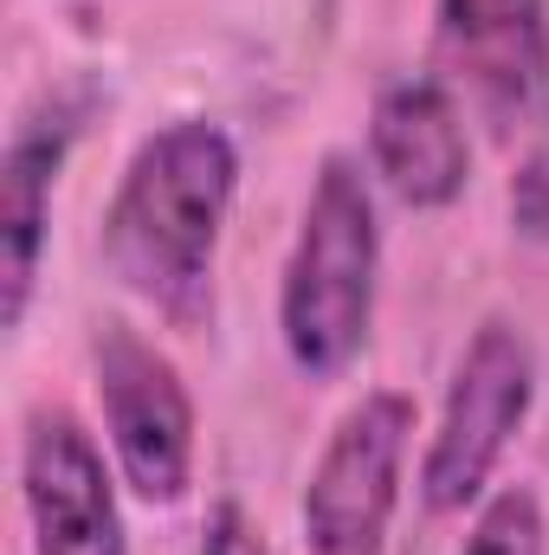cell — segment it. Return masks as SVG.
<instances>
[{
    "mask_svg": "<svg viewBox=\"0 0 549 555\" xmlns=\"http://www.w3.org/2000/svg\"><path fill=\"white\" fill-rule=\"evenodd\" d=\"M78 130H85V104L46 98L7 137V155H0V323L7 330L26 323L46 227H52V188H59V168H65Z\"/></svg>",
    "mask_w": 549,
    "mask_h": 555,
    "instance_id": "cell-8",
    "label": "cell"
},
{
    "mask_svg": "<svg viewBox=\"0 0 549 555\" xmlns=\"http://www.w3.org/2000/svg\"><path fill=\"white\" fill-rule=\"evenodd\" d=\"M433 78L498 137L531 130L549 104V0H439Z\"/></svg>",
    "mask_w": 549,
    "mask_h": 555,
    "instance_id": "cell-6",
    "label": "cell"
},
{
    "mask_svg": "<svg viewBox=\"0 0 549 555\" xmlns=\"http://www.w3.org/2000/svg\"><path fill=\"white\" fill-rule=\"evenodd\" d=\"M531 395H537V356H531L524 330L505 323V317L478 323L459 369H452V388H446L439 426L426 439V459H420L426 511L452 517V511L485 498L491 472L505 465L518 426L531 414Z\"/></svg>",
    "mask_w": 549,
    "mask_h": 555,
    "instance_id": "cell-3",
    "label": "cell"
},
{
    "mask_svg": "<svg viewBox=\"0 0 549 555\" xmlns=\"http://www.w3.org/2000/svg\"><path fill=\"white\" fill-rule=\"evenodd\" d=\"M511 220L524 240H549V137L531 142L511 175Z\"/></svg>",
    "mask_w": 549,
    "mask_h": 555,
    "instance_id": "cell-11",
    "label": "cell"
},
{
    "mask_svg": "<svg viewBox=\"0 0 549 555\" xmlns=\"http://www.w3.org/2000/svg\"><path fill=\"white\" fill-rule=\"evenodd\" d=\"M413 446V401L401 388L362 395L323 439L304 485V550L310 555H382L401 504V472Z\"/></svg>",
    "mask_w": 549,
    "mask_h": 555,
    "instance_id": "cell-4",
    "label": "cell"
},
{
    "mask_svg": "<svg viewBox=\"0 0 549 555\" xmlns=\"http://www.w3.org/2000/svg\"><path fill=\"white\" fill-rule=\"evenodd\" d=\"M369 162L413 214H439L472 181L465 104L439 78H401L369 111Z\"/></svg>",
    "mask_w": 549,
    "mask_h": 555,
    "instance_id": "cell-9",
    "label": "cell"
},
{
    "mask_svg": "<svg viewBox=\"0 0 549 555\" xmlns=\"http://www.w3.org/2000/svg\"><path fill=\"white\" fill-rule=\"evenodd\" d=\"M194 555H272L266 550V537H259V524L227 498V504H214L207 511V524H201V543Z\"/></svg>",
    "mask_w": 549,
    "mask_h": 555,
    "instance_id": "cell-12",
    "label": "cell"
},
{
    "mask_svg": "<svg viewBox=\"0 0 549 555\" xmlns=\"http://www.w3.org/2000/svg\"><path fill=\"white\" fill-rule=\"evenodd\" d=\"M20 504L33 555H130L104 452L65 408H39L20 439Z\"/></svg>",
    "mask_w": 549,
    "mask_h": 555,
    "instance_id": "cell-7",
    "label": "cell"
},
{
    "mask_svg": "<svg viewBox=\"0 0 549 555\" xmlns=\"http://www.w3.org/2000/svg\"><path fill=\"white\" fill-rule=\"evenodd\" d=\"M375 272H382L375 194L349 155H323L278 284V336L310 382H336L362 356L375 323Z\"/></svg>",
    "mask_w": 549,
    "mask_h": 555,
    "instance_id": "cell-2",
    "label": "cell"
},
{
    "mask_svg": "<svg viewBox=\"0 0 549 555\" xmlns=\"http://www.w3.org/2000/svg\"><path fill=\"white\" fill-rule=\"evenodd\" d=\"M459 555H549V524L537 491L505 485L498 498H485V511L472 517V537Z\"/></svg>",
    "mask_w": 549,
    "mask_h": 555,
    "instance_id": "cell-10",
    "label": "cell"
},
{
    "mask_svg": "<svg viewBox=\"0 0 549 555\" xmlns=\"http://www.w3.org/2000/svg\"><path fill=\"white\" fill-rule=\"evenodd\" d=\"M240 194V149L220 124L181 117L142 142L104 207V266L181 330L214 310L220 227Z\"/></svg>",
    "mask_w": 549,
    "mask_h": 555,
    "instance_id": "cell-1",
    "label": "cell"
},
{
    "mask_svg": "<svg viewBox=\"0 0 549 555\" xmlns=\"http://www.w3.org/2000/svg\"><path fill=\"white\" fill-rule=\"evenodd\" d=\"M91 375L124 485L142 504H181L194 485V401L181 369L155 343H142L130 323H98Z\"/></svg>",
    "mask_w": 549,
    "mask_h": 555,
    "instance_id": "cell-5",
    "label": "cell"
}]
</instances>
